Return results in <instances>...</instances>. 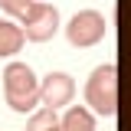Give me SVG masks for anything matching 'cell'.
<instances>
[{"instance_id": "cell-5", "label": "cell", "mask_w": 131, "mask_h": 131, "mask_svg": "<svg viewBox=\"0 0 131 131\" xmlns=\"http://www.w3.org/2000/svg\"><path fill=\"white\" fill-rule=\"evenodd\" d=\"M72 95H75V82L69 72H49L39 82V102L46 108H62L72 102Z\"/></svg>"}, {"instance_id": "cell-4", "label": "cell", "mask_w": 131, "mask_h": 131, "mask_svg": "<svg viewBox=\"0 0 131 131\" xmlns=\"http://www.w3.org/2000/svg\"><path fill=\"white\" fill-rule=\"evenodd\" d=\"M105 30H108V23H105V16L98 10H79L66 23V39L75 49H89V46L105 39Z\"/></svg>"}, {"instance_id": "cell-2", "label": "cell", "mask_w": 131, "mask_h": 131, "mask_svg": "<svg viewBox=\"0 0 131 131\" xmlns=\"http://www.w3.org/2000/svg\"><path fill=\"white\" fill-rule=\"evenodd\" d=\"M3 95L13 112L26 115L39 105V79L26 62H10L3 69Z\"/></svg>"}, {"instance_id": "cell-9", "label": "cell", "mask_w": 131, "mask_h": 131, "mask_svg": "<svg viewBox=\"0 0 131 131\" xmlns=\"http://www.w3.org/2000/svg\"><path fill=\"white\" fill-rule=\"evenodd\" d=\"M33 3H36V0H0V10L10 13V16H23Z\"/></svg>"}, {"instance_id": "cell-1", "label": "cell", "mask_w": 131, "mask_h": 131, "mask_svg": "<svg viewBox=\"0 0 131 131\" xmlns=\"http://www.w3.org/2000/svg\"><path fill=\"white\" fill-rule=\"evenodd\" d=\"M85 105L92 115H102V118L118 115V66L115 62L92 69V75L85 82Z\"/></svg>"}, {"instance_id": "cell-8", "label": "cell", "mask_w": 131, "mask_h": 131, "mask_svg": "<svg viewBox=\"0 0 131 131\" xmlns=\"http://www.w3.org/2000/svg\"><path fill=\"white\" fill-rule=\"evenodd\" d=\"M56 125H59V115H56V108H39V112H33V118L26 121V131H56Z\"/></svg>"}, {"instance_id": "cell-3", "label": "cell", "mask_w": 131, "mask_h": 131, "mask_svg": "<svg viewBox=\"0 0 131 131\" xmlns=\"http://www.w3.org/2000/svg\"><path fill=\"white\" fill-rule=\"evenodd\" d=\"M59 26H62L59 10L52 3H43V0H36L30 10L20 16V30H23V36L30 43H46V39H52L59 33Z\"/></svg>"}, {"instance_id": "cell-6", "label": "cell", "mask_w": 131, "mask_h": 131, "mask_svg": "<svg viewBox=\"0 0 131 131\" xmlns=\"http://www.w3.org/2000/svg\"><path fill=\"white\" fill-rule=\"evenodd\" d=\"M23 43H26V36L20 30V23L0 16V59H3V56H16V52L23 49Z\"/></svg>"}, {"instance_id": "cell-7", "label": "cell", "mask_w": 131, "mask_h": 131, "mask_svg": "<svg viewBox=\"0 0 131 131\" xmlns=\"http://www.w3.org/2000/svg\"><path fill=\"white\" fill-rule=\"evenodd\" d=\"M59 131H95V115L85 105H72L59 118Z\"/></svg>"}]
</instances>
